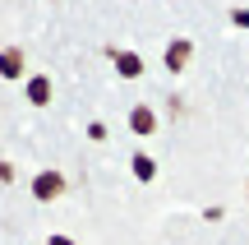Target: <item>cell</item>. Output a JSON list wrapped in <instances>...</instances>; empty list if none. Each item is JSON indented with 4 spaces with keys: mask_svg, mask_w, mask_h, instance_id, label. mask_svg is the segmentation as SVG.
Masks as SVG:
<instances>
[{
    "mask_svg": "<svg viewBox=\"0 0 249 245\" xmlns=\"http://www.w3.org/2000/svg\"><path fill=\"white\" fill-rule=\"evenodd\" d=\"M33 194H37V199H60V194H65V176L60 171H42V176H37V181H33Z\"/></svg>",
    "mask_w": 249,
    "mask_h": 245,
    "instance_id": "1",
    "label": "cell"
},
{
    "mask_svg": "<svg viewBox=\"0 0 249 245\" xmlns=\"http://www.w3.org/2000/svg\"><path fill=\"white\" fill-rule=\"evenodd\" d=\"M51 245H74V241H65V236H51Z\"/></svg>",
    "mask_w": 249,
    "mask_h": 245,
    "instance_id": "9",
    "label": "cell"
},
{
    "mask_svg": "<svg viewBox=\"0 0 249 245\" xmlns=\"http://www.w3.org/2000/svg\"><path fill=\"white\" fill-rule=\"evenodd\" d=\"M189 56H194V42H189V37H176V42L166 46V70L180 74V70L189 65Z\"/></svg>",
    "mask_w": 249,
    "mask_h": 245,
    "instance_id": "2",
    "label": "cell"
},
{
    "mask_svg": "<svg viewBox=\"0 0 249 245\" xmlns=\"http://www.w3.org/2000/svg\"><path fill=\"white\" fill-rule=\"evenodd\" d=\"M28 102H33V107H46V102H51V79H33L28 83Z\"/></svg>",
    "mask_w": 249,
    "mask_h": 245,
    "instance_id": "5",
    "label": "cell"
},
{
    "mask_svg": "<svg viewBox=\"0 0 249 245\" xmlns=\"http://www.w3.org/2000/svg\"><path fill=\"white\" fill-rule=\"evenodd\" d=\"M134 176H139V181H152V176H157L152 157H134Z\"/></svg>",
    "mask_w": 249,
    "mask_h": 245,
    "instance_id": "7",
    "label": "cell"
},
{
    "mask_svg": "<svg viewBox=\"0 0 249 245\" xmlns=\"http://www.w3.org/2000/svg\"><path fill=\"white\" fill-rule=\"evenodd\" d=\"M0 74H5V79H18V74H23V51H18V46H5V51H0Z\"/></svg>",
    "mask_w": 249,
    "mask_h": 245,
    "instance_id": "3",
    "label": "cell"
},
{
    "mask_svg": "<svg viewBox=\"0 0 249 245\" xmlns=\"http://www.w3.org/2000/svg\"><path fill=\"white\" fill-rule=\"evenodd\" d=\"M129 125H134V134H152V130H157L152 107H134V111H129Z\"/></svg>",
    "mask_w": 249,
    "mask_h": 245,
    "instance_id": "4",
    "label": "cell"
},
{
    "mask_svg": "<svg viewBox=\"0 0 249 245\" xmlns=\"http://www.w3.org/2000/svg\"><path fill=\"white\" fill-rule=\"evenodd\" d=\"M0 181H14V167H5V162H0Z\"/></svg>",
    "mask_w": 249,
    "mask_h": 245,
    "instance_id": "8",
    "label": "cell"
},
{
    "mask_svg": "<svg viewBox=\"0 0 249 245\" xmlns=\"http://www.w3.org/2000/svg\"><path fill=\"white\" fill-rule=\"evenodd\" d=\"M116 65H120V74H129V79H134V74H143V60H139V56H116Z\"/></svg>",
    "mask_w": 249,
    "mask_h": 245,
    "instance_id": "6",
    "label": "cell"
}]
</instances>
